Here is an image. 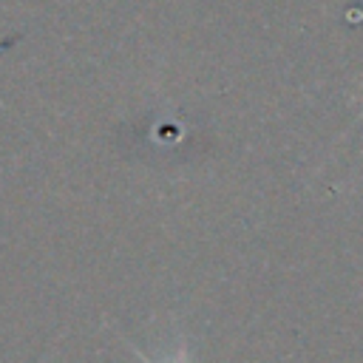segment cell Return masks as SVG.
<instances>
[{
	"mask_svg": "<svg viewBox=\"0 0 363 363\" xmlns=\"http://www.w3.org/2000/svg\"><path fill=\"white\" fill-rule=\"evenodd\" d=\"M133 352H136V357L142 360V363H190V349H187V343L182 340L179 343V349L173 352V354H167L164 360H156V357H150V354H145L142 349H136V346H130Z\"/></svg>",
	"mask_w": 363,
	"mask_h": 363,
	"instance_id": "6da1fadb",
	"label": "cell"
}]
</instances>
